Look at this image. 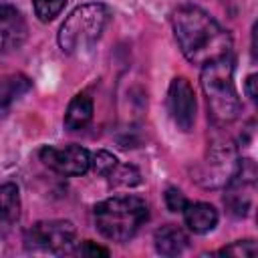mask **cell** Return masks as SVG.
<instances>
[{"label":"cell","instance_id":"obj_7","mask_svg":"<svg viewBox=\"0 0 258 258\" xmlns=\"http://www.w3.org/2000/svg\"><path fill=\"white\" fill-rule=\"evenodd\" d=\"M256 189V165L252 159H240L234 175L226 183L224 206L234 218H244L252 208Z\"/></svg>","mask_w":258,"mask_h":258},{"label":"cell","instance_id":"obj_12","mask_svg":"<svg viewBox=\"0 0 258 258\" xmlns=\"http://www.w3.org/2000/svg\"><path fill=\"white\" fill-rule=\"evenodd\" d=\"M153 242L161 256H177L187 248V234L175 224H165L155 230Z\"/></svg>","mask_w":258,"mask_h":258},{"label":"cell","instance_id":"obj_2","mask_svg":"<svg viewBox=\"0 0 258 258\" xmlns=\"http://www.w3.org/2000/svg\"><path fill=\"white\" fill-rule=\"evenodd\" d=\"M232 73H234V67H232L230 54L202 69V89L208 101L210 119L216 127H224L236 121L242 109Z\"/></svg>","mask_w":258,"mask_h":258},{"label":"cell","instance_id":"obj_20","mask_svg":"<svg viewBox=\"0 0 258 258\" xmlns=\"http://www.w3.org/2000/svg\"><path fill=\"white\" fill-rule=\"evenodd\" d=\"M163 198H165V206H167L169 212H181V210L185 208V204H187L185 196H183L181 189H177V187H167Z\"/></svg>","mask_w":258,"mask_h":258},{"label":"cell","instance_id":"obj_1","mask_svg":"<svg viewBox=\"0 0 258 258\" xmlns=\"http://www.w3.org/2000/svg\"><path fill=\"white\" fill-rule=\"evenodd\" d=\"M171 26L181 54L198 67H206L232 52V38L204 8L194 4L177 6L171 12Z\"/></svg>","mask_w":258,"mask_h":258},{"label":"cell","instance_id":"obj_19","mask_svg":"<svg viewBox=\"0 0 258 258\" xmlns=\"http://www.w3.org/2000/svg\"><path fill=\"white\" fill-rule=\"evenodd\" d=\"M91 167H93L99 175H105V177H107V175L117 167V157H115L113 153L105 151V149H99L97 153L91 155Z\"/></svg>","mask_w":258,"mask_h":258},{"label":"cell","instance_id":"obj_5","mask_svg":"<svg viewBox=\"0 0 258 258\" xmlns=\"http://www.w3.org/2000/svg\"><path fill=\"white\" fill-rule=\"evenodd\" d=\"M77 228L69 220H42L24 232V248L28 252L71 254L75 250Z\"/></svg>","mask_w":258,"mask_h":258},{"label":"cell","instance_id":"obj_8","mask_svg":"<svg viewBox=\"0 0 258 258\" xmlns=\"http://www.w3.org/2000/svg\"><path fill=\"white\" fill-rule=\"evenodd\" d=\"M40 161L58 175H83L91 167V155L81 145H67V147H52L46 145L40 149Z\"/></svg>","mask_w":258,"mask_h":258},{"label":"cell","instance_id":"obj_9","mask_svg":"<svg viewBox=\"0 0 258 258\" xmlns=\"http://www.w3.org/2000/svg\"><path fill=\"white\" fill-rule=\"evenodd\" d=\"M167 109L181 131H189L196 121V93L185 77H175L167 91Z\"/></svg>","mask_w":258,"mask_h":258},{"label":"cell","instance_id":"obj_11","mask_svg":"<svg viewBox=\"0 0 258 258\" xmlns=\"http://www.w3.org/2000/svg\"><path fill=\"white\" fill-rule=\"evenodd\" d=\"M183 212V222L185 226L194 232V234H206L210 230L216 228L218 224V212L212 204L206 202H194V204H185Z\"/></svg>","mask_w":258,"mask_h":258},{"label":"cell","instance_id":"obj_17","mask_svg":"<svg viewBox=\"0 0 258 258\" xmlns=\"http://www.w3.org/2000/svg\"><path fill=\"white\" fill-rule=\"evenodd\" d=\"M107 177H111L113 185H125V187L137 185L141 181V175H139L137 167H133V165H119V163H117V167Z\"/></svg>","mask_w":258,"mask_h":258},{"label":"cell","instance_id":"obj_14","mask_svg":"<svg viewBox=\"0 0 258 258\" xmlns=\"http://www.w3.org/2000/svg\"><path fill=\"white\" fill-rule=\"evenodd\" d=\"M91 119H93V99L87 93L75 95L64 113V127L71 131L83 129L85 125H89Z\"/></svg>","mask_w":258,"mask_h":258},{"label":"cell","instance_id":"obj_4","mask_svg":"<svg viewBox=\"0 0 258 258\" xmlns=\"http://www.w3.org/2000/svg\"><path fill=\"white\" fill-rule=\"evenodd\" d=\"M111 12L101 2H89L77 6L60 24L58 46L67 54H79L89 50L103 34Z\"/></svg>","mask_w":258,"mask_h":258},{"label":"cell","instance_id":"obj_21","mask_svg":"<svg viewBox=\"0 0 258 258\" xmlns=\"http://www.w3.org/2000/svg\"><path fill=\"white\" fill-rule=\"evenodd\" d=\"M77 252L83 254V256H109V250H107V248L97 246V244H93L91 240H85V242L79 246Z\"/></svg>","mask_w":258,"mask_h":258},{"label":"cell","instance_id":"obj_18","mask_svg":"<svg viewBox=\"0 0 258 258\" xmlns=\"http://www.w3.org/2000/svg\"><path fill=\"white\" fill-rule=\"evenodd\" d=\"M256 242L254 240H238L232 242L230 246H224L218 250L220 256H234V258H254L256 256Z\"/></svg>","mask_w":258,"mask_h":258},{"label":"cell","instance_id":"obj_16","mask_svg":"<svg viewBox=\"0 0 258 258\" xmlns=\"http://www.w3.org/2000/svg\"><path fill=\"white\" fill-rule=\"evenodd\" d=\"M32 6L40 22H50L62 12V8L67 6V0H32Z\"/></svg>","mask_w":258,"mask_h":258},{"label":"cell","instance_id":"obj_22","mask_svg":"<svg viewBox=\"0 0 258 258\" xmlns=\"http://www.w3.org/2000/svg\"><path fill=\"white\" fill-rule=\"evenodd\" d=\"M256 75H250L248 79H246V83H244V91H246V95L250 97V101H256Z\"/></svg>","mask_w":258,"mask_h":258},{"label":"cell","instance_id":"obj_10","mask_svg":"<svg viewBox=\"0 0 258 258\" xmlns=\"http://www.w3.org/2000/svg\"><path fill=\"white\" fill-rule=\"evenodd\" d=\"M28 26L18 8L12 4H0V52H10L22 46Z\"/></svg>","mask_w":258,"mask_h":258},{"label":"cell","instance_id":"obj_13","mask_svg":"<svg viewBox=\"0 0 258 258\" xmlns=\"http://www.w3.org/2000/svg\"><path fill=\"white\" fill-rule=\"evenodd\" d=\"M30 87L32 81L26 75L14 73L0 77V113H6L16 99H20L24 93L30 91Z\"/></svg>","mask_w":258,"mask_h":258},{"label":"cell","instance_id":"obj_15","mask_svg":"<svg viewBox=\"0 0 258 258\" xmlns=\"http://www.w3.org/2000/svg\"><path fill=\"white\" fill-rule=\"evenodd\" d=\"M20 216V194L14 183L0 185V226L16 222Z\"/></svg>","mask_w":258,"mask_h":258},{"label":"cell","instance_id":"obj_3","mask_svg":"<svg viewBox=\"0 0 258 258\" xmlns=\"http://www.w3.org/2000/svg\"><path fill=\"white\" fill-rule=\"evenodd\" d=\"M149 210L137 196H115L95 208V226L111 242H129L147 222Z\"/></svg>","mask_w":258,"mask_h":258},{"label":"cell","instance_id":"obj_6","mask_svg":"<svg viewBox=\"0 0 258 258\" xmlns=\"http://www.w3.org/2000/svg\"><path fill=\"white\" fill-rule=\"evenodd\" d=\"M236 167H238L236 145L228 137H214L208 147L206 161L202 163L200 177H196V179L204 187L226 185L228 179L234 175Z\"/></svg>","mask_w":258,"mask_h":258}]
</instances>
